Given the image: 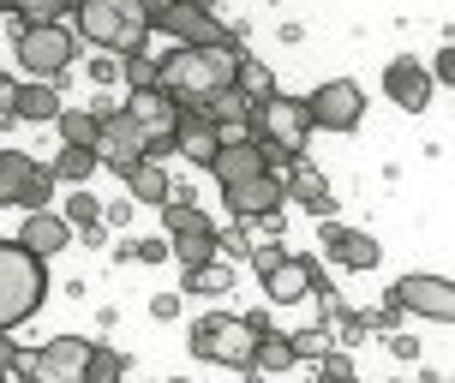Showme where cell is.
Instances as JSON below:
<instances>
[{
    "instance_id": "cell-1",
    "label": "cell",
    "mask_w": 455,
    "mask_h": 383,
    "mask_svg": "<svg viewBox=\"0 0 455 383\" xmlns=\"http://www.w3.org/2000/svg\"><path fill=\"white\" fill-rule=\"evenodd\" d=\"M234 48H168L156 60V91L174 96V108H198L234 84Z\"/></svg>"
},
{
    "instance_id": "cell-2",
    "label": "cell",
    "mask_w": 455,
    "mask_h": 383,
    "mask_svg": "<svg viewBox=\"0 0 455 383\" xmlns=\"http://www.w3.org/2000/svg\"><path fill=\"white\" fill-rule=\"evenodd\" d=\"M67 19L84 43L108 48L114 60L120 54H144V43H150V19L138 12V0H78Z\"/></svg>"
},
{
    "instance_id": "cell-3",
    "label": "cell",
    "mask_w": 455,
    "mask_h": 383,
    "mask_svg": "<svg viewBox=\"0 0 455 383\" xmlns=\"http://www.w3.org/2000/svg\"><path fill=\"white\" fill-rule=\"evenodd\" d=\"M251 144L264 150V168H294L299 150H306V138H312V120H306V102L299 96H282L275 91L270 102H258L251 108Z\"/></svg>"
},
{
    "instance_id": "cell-4",
    "label": "cell",
    "mask_w": 455,
    "mask_h": 383,
    "mask_svg": "<svg viewBox=\"0 0 455 383\" xmlns=\"http://www.w3.org/2000/svg\"><path fill=\"white\" fill-rule=\"evenodd\" d=\"M48 299V264L30 258L19 240H0V330H19Z\"/></svg>"
},
{
    "instance_id": "cell-5",
    "label": "cell",
    "mask_w": 455,
    "mask_h": 383,
    "mask_svg": "<svg viewBox=\"0 0 455 383\" xmlns=\"http://www.w3.org/2000/svg\"><path fill=\"white\" fill-rule=\"evenodd\" d=\"M12 54H19L24 78H43V84H54V78L72 67V54H78V36H72L67 24H19V36H12Z\"/></svg>"
},
{
    "instance_id": "cell-6",
    "label": "cell",
    "mask_w": 455,
    "mask_h": 383,
    "mask_svg": "<svg viewBox=\"0 0 455 383\" xmlns=\"http://www.w3.org/2000/svg\"><path fill=\"white\" fill-rule=\"evenodd\" d=\"M192 354L216 365H234V371H251V354H258V336L246 330V317L228 312H204L192 323Z\"/></svg>"
},
{
    "instance_id": "cell-7",
    "label": "cell",
    "mask_w": 455,
    "mask_h": 383,
    "mask_svg": "<svg viewBox=\"0 0 455 383\" xmlns=\"http://www.w3.org/2000/svg\"><path fill=\"white\" fill-rule=\"evenodd\" d=\"M91 347L96 341H84V336H54V341H43L36 354H19L12 371H19L24 383H84Z\"/></svg>"
},
{
    "instance_id": "cell-8",
    "label": "cell",
    "mask_w": 455,
    "mask_h": 383,
    "mask_svg": "<svg viewBox=\"0 0 455 383\" xmlns=\"http://www.w3.org/2000/svg\"><path fill=\"white\" fill-rule=\"evenodd\" d=\"M156 30L174 36V48H234V30H228L210 6H198V0H174ZM234 54H240V48H234Z\"/></svg>"
},
{
    "instance_id": "cell-9",
    "label": "cell",
    "mask_w": 455,
    "mask_h": 383,
    "mask_svg": "<svg viewBox=\"0 0 455 383\" xmlns=\"http://www.w3.org/2000/svg\"><path fill=\"white\" fill-rule=\"evenodd\" d=\"M306 120L323 126V132H354L365 120V91L354 78H330V84H318L306 96Z\"/></svg>"
},
{
    "instance_id": "cell-10",
    "label": "cell",
    "mask_w": 455,
    "mask_h": 383,
    "mask_svg": "<svg viewBox=\"0 0 455 383\" xmlns=\"http://www.w3.org/2000/svg\"><path fill=\"white\" fill-rule=\"evenodd\" d=\"M389 306H402L413 317H432V323H450L455 317V282L450 275H402L389 288Z\"/></svg>"
},
{
    "instance_id": "cell-11",
    "label": "cell",
    "mask_w": 455,
    "mask_h": 383,
    "mask_svg": "<svg viewBox=\"0 0 455 383\" xmlns=\"http://www.w3.org/2000/svg\"><path fill=\"white\" fill-rule=\"evenodd\" d=\"M228 210L240 216V222H270L282 227V203H288V192H282V174H251V180L240 186H222Z\"/></svg>"
},
{
    "instance_id": "cell-12",
    "label": "cell",
    "mask_w": 455,
    "mask_h": 383,
    "mask_svg": "<svg viewBox=\"0 0 455 383\" xmlns=\"http://www.w3.org/2000/svg\"><path fill=\"white\" fill-rule=\"evenodd\" d=\"M318 282H323L318 258H306V251H282L270 270H264V299H270V306H294V299H306Z\"/></svg>"
},
{
    "instance_id": "cell-13",
    "label": "cell",
    "mask_w": 455,
    "mask_h": 383,
    "mask_svg": "<svg viewBox=\"0 0 455 383\" xmlns=\"http://www.w3.org/2000/svg\"><path fill=\"white\" fill-rule=\"evenodd\" d=\"M432 72L419 67V54H395L384 67V96L395 102V108H408V114H426L432 108Z\"/></svg>"
},
{
    "instance_id": "cell-14",
    "label": "cell",
    "mask_w": 455,
    "mask_h": 383,
    "mask_svg": "<svg viewBox=\"0 0 455 383\" xmlns=\"http://www.w3.org/2000/svg\"><path fill=\"white\" fill-rule=\"evenodd\" d=\"M318 240H323V251L336 258L341 270H378V258H384V246H378L371 234H360V227H341L336 216H330V222H318Z\"/></svg>"
},
{
    "instance_id": "cell-15",
    "label": "cell",
    "mask_w": 455,
    "mask_h": 383,
    "mask_svg": "<svg viewBox=\"0 0 455 383\" xmlns=\"http://www.w3.org/2000/svg\"><path fill=\"white\" fill-rule=\"evenodd\" d=\"M19 246L30 251V258H54V251H67L72 246V227H67V216H54V210H30L24 216V227H19Z\"/></svg>"
},
{
    "instance_id": "cell-16",
    "label": "cell",
    "mask_w": 455,
    "mask_h": 383,
    "mask_svg": "<svg viewBox=\"0 0 455 383\" xmlns=\"http://www.w3.org/2000/svg\"><path fill=\"white\" fill-rule=\"evenodd\" d=\"M282 192H288L299 210H312L318 222H330V216H336V192H330V180H323L318 168H306V162H294V168H288Z\"/></svg>"
},
{
    "instance_id": "cell-17",
    "label": "cell",
    "mask_w": 455,
    "mask_h": 383,
    "mask_svg": "<svg viewBox=\"0 0 455 383\" xmlns=\"http://www.w3.org/2000/svg\"><path fill=\"white\" fill-rule=\"evenodd\" d=\"M120 108L132 114V120H138L150 138H174V120H180V108H174V96H162L156 84H150V91H126V102H120Z\"/></svg>"
},
{
    "instance_id": "cell-18",
    "label": "cell",
    "mask_w": 455,
    "mask_h": 383,
    "mask_svg": "<svg viewBox=\"0 0 455 383\" xmlns=\"http://www.w3.org/2000/svg\"><path fill=\"white\" fill-rule=\"evenodd\" d=\"M210 174L222 186H240V180H251V174H270L264 168V150L251 144V138H222V150H216V162H210Z\"/></svg>"
},
{
    "instance_id": "cell-19",
    "label": "cell",
    "mask_w": 455,
    "mask_h": 383,
    "mask_svg": "<svg viewBox=\"0 0 455 383\" xmlns=\"http://www.w3.org/2000/svg\"><path fill=\"white\" fill-rule=\"evenodd\" d=\"M60 108H67L60 91L43 84V78H24V84H12V96H6V120H54Z\"/></svg>"
},
{
    "instance_id": "cell-20",
    "label": "cell",
    "mask_w": 455,
    "mask_h": 383,
    "mask_svg": "<svg viewBox=\"0 0 455 383\" xmlns=\"http://www.w3.org/2000/svg\"><path fill=\"white\" fill-rule=\"evenodd\" d=\"M120 180H126L132 203H162L168 192H174V180H168V168H162V162H132Z\"/></svg>"
},
{
    "instance_id": "cell-21",
    "label": "cell",
    "mask_w": 455,
    "mask_h": 383,
    "mask_svg": "<svg viewBox=\"0 0 455 383\" xmlns=\"http://www.w3.org/2000/svg\"><path fill=\"white\" fill-rule=\"evenodd\" d=\"M102 168V156L96 150H84V144H60V156L48 162V174L60 186H91V174Z\"/></svg>"
},
{
    "instance_id": "cell-22",
    "label": "cell",
    "mask_w": 455,
    "mask_h": 383,
    "mask_svg": "<svg viewBox=\"0 0 455 383\" xmlns=\"http://www.w3.org/2000/svg\"><path fill=\"white\" fill-rule=\"evenodd\" d=\"M234 91L258 108V102H270V96H275V72L264 67V60H246V54H240V60H234Z\"/></svg>"
},
{
    "instance_id": "cell-23",
    "label": "cell",
    "mask_w": 455,
    "mask_h": 383,
    "mask_svg": "<svg viewBox=\"0 0 455 383\" xmlns=\"http://www.w3.org/2000/svg\"><path fill=\"white\" fill-rule=\"evenodd\" d=\"M168 258H180V270L216 264V227H204V234H174V240H168Z\"/></svg>"
},
{
    "instance_id": "cell-24",
    "label": "cell",
    "mask_w": 455,
    "mask_h": 383,
    "mask_svg": "<svg viewBox=\"0 0 455 383\" xmlns=\"http://www.w3.org/2000/svg\"><path fill=\"white\" fill-rule=\"evenodd\" d=\"M156 210H162V227H168V240H174V234H204V227H216L204 210H198V203H180V198H162Z\"/></svg>"
},
{
    "instance_id": "cell-25",
    "label": "cell",
    "mask_w": 455,
    "mask_h": 383,
    "mask_svg": "<svg viewBox=\"0 0 455 383\" xmlns=\"http://www.w3.org/2000/svg\"><path fill=\"white\" fill-rule=\"evenodd\" d=\"M180 275H186L180 293H198V299H222V293L234 288V270H228L222 258H216V264H204V270H180Z\"/></svg>"
},
{
    "instance_id": "cell-26",
    "label": "cell",
    "mask_w": 455,
    "mask_h": 383,
    "mask_svg": "<svg viewBox=\"0 0 455 383\" xmlns=\"http://www.w3.org/2000/svg\"><path fill=\"white\" fill-rule=\"evenodd\" d=\"M54 126H60V144H84V150H96V120L91 108H60L54 114Z\"/></svg>"
},
{
    "instance_id": "cell-27",
    "label": "cell",
    "mask_w": 455,
    "mask_h": 383,
    "mask_svg": "<svg viewBox=\"0 0 455 383\" xmlns=\"http://www.w3.org/2000/svg\"><path fill=\"white\" fill-rule=\"evenodd\" d=\"M30 168H36V162L24 156V150H0V203H19Z\"/></svg>"
},
{
    "instance_id": "cell-28",
    "label": "cell",
    "mask_w": 455,
    "mask_h": 383,
    "mask_svg": "<svg viewBox=\"0 0 455 383\" xmlns=\"http://www.w3.org/2000/svg\"><path fill=\"white\" fill-rule=\"evenodd\" d=\"M294 347H288V336H264L258 341V354H251V371H270V378H282V371H294Z\"/></svg>"
},
{
    "instance_id": "cell-29",
    "label": "cell",
    "mask_w": 455,
    "mask_h": 383,
    "mask_svg": "<svg viewBox=\"0 0 455 383\" xmlns=\"http://www.w3.org/2000/svg\"><path fill=\"white\" fill-rule=\"evenodd\" d=\"M288 347H294V360L306 365H318L323 354H330V347H336V330H330V323H312V330H294V336H288Z\"/></svg>"
},
{
    "instance_id": "cell-30",
    "label": "cell",
    "mask_w": 455,
    "mask_h": 383,
    "mask_svg": "<svg viewBox=\"0 0 455 383\" xmlns=\"http://www.w3.org/2000/svg\"><path fill=\"white\" fill-rule=\"evenodd\" d=\"M84 383H126V354H114V347H91V360H84Z\"/></svg>"
},
{
    "instance_id": "cell-31",
    "label": "cell",
    "mask_w": 455,
    "mask_h": 383,
    "mask_svg": "<svg viewBox=\"0 0 455 383\" xmlns=\"http://www.w3.org/2000/svg\"><path fill=\"white\" fill-rule=\"evenodd\" d=\"M120 84L126 91H150L156 84V54L144 48V54H120Z\"/></svg>"
},
{
    "instance_id": "cell-32",
    "label": "cell",
    "mask_w": 455,
    "mask_h": 383,
    "mask_svg": "<svg viewBox=\"0 0 455 383\" xmlns=\"http://www.w3.org/2000/svg\"><path fill=\"white\" fill-rule=\"evenodd\" d=\"M54 186H60V180H54L43 162H36V168H30V180H24V192H19V210H24V216H30V210H48Z\"/></svg>"
},
{
    "instance_id": "cell-33",
    "label": "cell",
    "mask_w": 455,
    "mask_h": 383,
    "mask_svg": "<svg viewBox=\"0 0 455 383\" xmlns=\"http://www.w3.org/2000/svg\"><path fill=\"white\" fill-rule=\"evenodd\" d=\"M72 6L67 0H12V19L19 24H60Z\"/></svg>"
},
{
    "instance_id": "cell-34",
    "label": "cell",
    "mask_w": 455,
    "mask_h": 383,
    "mask_svg": "<svg viewBox=\"0 0 455 383\" xmlns=\"http://www.w3.org/2000/svg\"><path fill=\"white\" fill-rule=\"evenodd\" d=\"M330 330H336V347H360V341L371 336V317H365V312H341Z\"/></svg>"
},
{
    "instance_id": "cell-35",
    "label": "cell",
    "mask_w": 455,
    "mask_h": 383,
    "mask_svg": "<svg viewBox=\"0 0 455 383\" xmlns=\"http://www.w3.org/2000/svg\"><path fill=\"white\" fill-rule=\"evenodd\" d=\"M84 222H102V203H96V192H72L67 198V227H84Z\"/></svg>"
},
{
    "instance_id": "cell-36",
    "label": "cell",
    "mask_w": 455,
    "mask_h": 383,
    "mask_svg": "<svg viewBox=\"0 0 455 383\" xmlns=\"http://www.w3.org/2000/svg\"><path fill=\"white\" fill-rule=\"evenodd\" d=\"M318 371H323V383H347L354 378V360H347V347H330L318 360Z\"/></svg>"
},
{
    "instance_id": "cell-37",
    "label": "cell",
    "mask_w": 455,
    "mask_h": 383,
    "mask_svg": "<svg viewBox=\"0 0 455 383\" xmlns=\"http://www.w3.org/2000/svg\"><path fill=\"white\" fill-rule=\"evenodd\" d=\"M246 246H251V234L240 222L228 227V234H216V258H222V251H228V258H246Z\"/></svg>"
},
{
    "instance_id": "cell-38",
    "label": "cell",
    "mask_w": 455,
    "mask_h": 383,
    "mask_svg": "<svg viewBox=\"0 0 455 383\" xmlns=\"http://www.w3.org/2000/svg\"><path fill=\"white\" fill-rule=\"evenodd\" d=\"M132 264H168V240H132Z\"/></svg>"
},
{
    "instance_id": "cell-39",
    "label": "cell",
    "mask_w": 455,
    "mask_h": 383,
    "mask_svg": "<svg viewBox=\"0 0 455 383\" xmlns=\"http://www.w3.org/2000/svg\"><path fill=\"white\" fill-rule=\"evenodd\" d=\"M246 258H251V270L264 275V270L275 264V258H282V246H275V240H251V246H246Z\"/></svg>"
},
{
    "instance_id": "cell-40",
    "label": "cell",
    "mask_w": 455,
    "mask_h": 383,
    "mask_svg": "<svg viewBox=\"0 0 455 383\" xmlns=\"http://www.w3.org/2000/svg\"><path fill=\"white\" fill-rule=\"evenodd\" d=\"M91 78L102 84V91H108V84H120V60H114V54H91Z\"/></svg>"
},
{
    "instance_id": "cell-41",
    "label": "cell",
    "mask_w": 455,
    "mask_h": 383,
    "mask_svg": "<svg viewBox=\"0 0 455 383\" xmlns=\"http://www.w3.org/2000/svg\"><path fill=\"white\" fill-rule=\"evenodd\" d=\"M132 222V198H120V203H102V227H126Z\"/></svg>"
},
{
    "instance_id": "cell-42",
    "label": "cell",
    "mask_w": 455,
    "mask_h": 383,
    "mask_svg": "<svg viewBox=\"0 0 455 383\" xmlns=\"http://www.w3.org/2000/svg\"><path fill=\"white\" fill-rule=\"evenodd\" d=\"M150 317H162V323L180 317V293H156V299H150Z\"/></svg>"
},
{
    "instance_id": "cell-43",
    "label": "cell",
    "mask_w": 455,
    "mask_h": 383,
    "mask_svg": "<svg viewBox=\"0 0 455 383\" xmlns=\"http://www.w3.org/2000/svg\"><path fill=\"white\" fill-rule=\"evenodd\" d=\"M168 6H174V0H138V12H144V19H150V30H156V24L168 19Z\"/></svg>"
},
{
    "instance_id": "cell-44",
    "label": "cell",
    "mask_w": 455,
    "mask_h": 383,
    "mask_svg": "<svg viewBox=\"0 0 455 383\" xmlns=\"http://www.w3.org/2000/svg\"><path fill=\"white\" fill-rule=\"evenodd\" d=\"M19 354H24V347L6 336V330H0V371H12V365H19Z\"/></svg>"
},
{
    "instance_id": "cell-45",
    "label": "cell",
    "mask_w": 455,
    "mask_h": 383,
    "mask_svg": "<svg viewBox=\"0 0 455 383\" xmlns=\"http://www.w3.org/2000/svg\"><path fill=\"white\" fill-rule=\"evenodd\" d=\"M389 354H395V360H419V341L413 336H389Z\"/></svg>"
},
{
    "instance_id": "cell-46",
    "label": "cell",
    "mask_w": 455,
    "mask_h": 383,
    "mask_svg": "<svg viewBox=\"0 0 455 383\" xmlns=\"http://www.w3.org/2000/svg\"><path fill=\"white\" fill-rule=\"evenodd\" d=\"M246 330H251V336H258V341H264V336H275L270 312H246Z\"/></svg>"
},
{
    "instance_id": "cell-47",
    "label": "cell",
    "mask_w": 455,
    "mask_h": 383,
    "mask_svg": "<svg viewBox=\"0 0 455 383\" xmlns=\"http://www.w3.org/2000/svg\"><path fill=\"white\" fill-rule=\"evenodd\" d=\"M72 234H78L84 246H102V240H108V227H102V222H84V227H72Z\"/></svg>"
},
{
    "instance_id": "cell-48",
    "label": "cell",
    "mask_w": 455,
    "mask_h": 383,
    "mask_svg": "<svg viewBox=\"0 0 455 383\" xmlns=\"http://www.w3.org/2000/svg\"><path fill=\"white\" fill-rule=\"evenodd\" d=\"M6 96H12V78L0 72V120H6Z\"/></svg>"
},
{
    "instance_id": "cell-49",
    "label": "cell",
    "mask_w": 455,
    "mask_h": 383,
    "mask_svg": "<svg viewBox=\"0 0 455 383\" xmlns=\"http://www.w3.org/2000/svg\"><path fill=\"white\" fill-rule=\"evenodd\" d=\"M0 12H12V0H0Z\"/></svg>"
},
{
    "instance_id": "cell-50",
    "label": "cell",
    "mask_w": 455,
    "mask_h": 383,
    "mask_svg": "<svg viewBox=\"0 0 455 383\" xmlns=\"http://www.w3.org/2000/svg\"><path fill=\"white\" fill-rule=\"evenodd\" d=\"M6 378H12V371H0V383H6Z\"/></svg>"
},
{
    "instance_id": "cell-51",
    "label": "cell",
    "mask_w": 455,
    "mask_h": 383,
    "mask_svg": "<svg viewBox=\"0 0 455 383\" xmlns=\"http://www.w3.org/2000/svg\"><path fill=\"white\" fill-rule=\"evenodd\" d=\"M67 6H78V0H67Z\"/></svg>"
},
{
    "instance_id": "cell-52",
    "label": "cell",
    "mask_w": 455,
    "mask_h": 383,
    "mask_svg": "<svg viewBox=\"0 0 455 383\" xmlns=\"http://www.w3.org/2000/svg\"><path fill=\"white\" fill-rule=\"evenodd\" d=\"M347 383H360V378H347Z\"/></svg>"
},
{
    "instance_id": "cell-53",
    "label": "cell",
    "mask_w": 455,
    "mask_h": 383,
    "mask_svg": "<svg viewBox=\"0 0 455 383\" xmlns=\"http://www.w3.org/2000/svg\"><path fill=\"white\" fill-rule=\"evenodd\" d=\"M432 383H443V378H432Z\"/></svg>"
},
{
    "instance_id": "cell-54",
    "label": "cell",
    "mask_w": 455,
    "mask_h": 383,
    "mask_svg": "<svg viewBox=\"0 0 455 383\" xmlns=\"http://www.w3.org/2000/svg\"><path fill=\"white\" fill-rule=\"evenodd\" d=\"M426 383H432V378H426Z\"/></svg>"
}]
</instances>
